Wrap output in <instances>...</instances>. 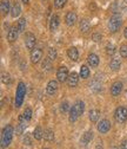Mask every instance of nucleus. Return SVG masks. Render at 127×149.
<instances>
[{"mask_svg":"<svg viewBox=\"0 0 127 149\" xmlns=\"http://www.w3.org/2000/svg\"><path fill=\"white\" fill-rule=\"evenodd\" d=\"M121 17H120V14H118V13H115V14H113L112 17H111V19H110V22H108V29H110V31L111 32H117L119 29H120V26H121Z\"/></svg>","mask_w":127,"mask_h":149,"instance_id":"nucleus-4","label":"nucleus"},{"mask_svg":"<svg viewBox=\"0 0 127 149\" xmlns=\"http://www.w3.org/2000/svg\"><path fill=\"white\" fill-rule=\"evenodd\" d=\"M19 27H18L16 25H14V26H12L10 30H8V33H7V39H8V42L10 43H13V42H15L16 40V38H18V34H19Z\"/></svg>","mask_w":127,"mask_h":149,"instance_id":"nucleus-6","label":"nucleus"},{"mask_svg":"<svg viewBox=\"0 0 127 149\" xmlns=\"http://www.w3.org/2000/svg\"><path fill=\"white\" fill-rule=\"evenodd\" d=\"M67 54H68V57L74 62H77L79 59V52L76 47H69L68 51H67Z\"/></svg>","mask_w":127,"mask_h":149,"instance_id":"nucleus-18","label":"nucleus"},{"mask_svg":"<svg viewBox=\"0 0 127 149\" xmlns=\"http://www.w3.org/2000/svg\"><path fill=\"white\" fill-rule=\"evenodd\" d=\"M84 109H85L84 102H81V101L77 102V103L73 105V108H71V110H69V117H68L69 122H76V121L82 115Z\"/></svg>","mask_w":127,"mask_h":149,"instance_id":"nucleus-1","label":"nucleus"},{"mask_svg":"<svg viewBox=\"0 0 127 149\" xmlns=\"http://www.w3.org/2000/svg\"><path fill=\"white\" fill-rule=\"evenodd\" d=\"M48 58L51 61H54L57 58V51L54 50L53 47H49V50H48Z\"/></svg>","mask_w":127,"mask_h":149,"instance_id":"nucleus-31","label":"nucleus"},{"mask_svg":"<svg viewBox=\"0 0 127 149\" xmlns=\"http://www.w3.org/2000/svg\"><path fill=\"white\" fill-rule=\"evenodd\" d=\"M114 117L115 121L119 123H124L125 121H127V109L124 107H119L117 108L115 113H114Z\"/></svg>","mask_w":127,"mask_h":149,"instance_id":"nucleus-5","label":"nucleus"},{"mask_svg":"<svg viewBox=\"0 0 127 149\" xmlns=\"http://www.w3.org/2000/svg\"><path fill=\"white\" fill-rule=\"evenodd\" d=\"M59 23H60L59 17L57 14H53L52 18H51V22H49V29H51V31H56L58 29V26H59Z\"/></svg>","mask_w":127,"mask_h":149,"instance_id":"nucleus-17","label":"nucleus"},{"mask_svg":"<svg viewBox=\"0 0 127 149\" xmlns=\"http://www.w3.org/2000/svg\"><path fill=\"white\" fill-rule=\"evenodd\" d=\"M52 61L49 59V58H46L44 62H43V69L44 70H46V71H51V69H52V63H51Z\"/></svg>","mask_w":127,"mask_h":149,"instance_id":"nucleus-28","label":"nucleus"},{"mask_svg":"<svg viewBox=\"0 0 127 149\" xmlns=\"http://www.w3.org/2000/svg\"><path fill=\"white\" fill-rule=\"evenodd\" d=\"M100 117V113H99V110L97 109H93V110H91L89 111V120L92 121V122H97Z\"/></svg>","mask_w":127,"mask_h":149,"instance_id":"nucleus-21","label":"nucleus"},{"mask_svg":"<svg viewBox=\"0 0 127 149\" xmlns=\"http://www.w3.org/2000/svg\"><path fill=\"white\" fill-rule=\"evenodd\" d=\"M66 1L67 0H54V5H56V7H58V8H61L66 4Z\"/></svg>","mask_w":127,"mask_h":149,"instance_id":"nucleus-35","label":"nucleus"},{"mask_svg":"<svg viewBox=\"0 0 127 149\" xmlns=\"http://www.w3.org/2000/svg\"><path fill=\"white\" fill-rule=\"evenodd\" d=\"M33 136L35 140H41L44 137V132H43V129L40 127H37L34 129V132H33Z\"/></svg>","mask_w":127,"mask_h":149,"instance_id":"nucleus-24","label":"nucleus"},{"mask_svg":"<svg viewBox=\"0 0 127 149\" xmlns=\"http://www.w3.org/2000/svg\"><path fill=\"white\" fill-rule=\"evenodd\" d=\"M120 66H121V62H120V59H119V58H113V59L111 61L110 68H111L113 71L119 70V69H120Z\"/></svg>","mask_w":127,"mask_h":149,"instance_id":"nucleus-22","label":"nucleus"},{"mask_svg":"<svg viewBox=\"0 0 127 149\" xmlns=\"http://www.w3.org/2000/svg\"><path fill=\"white\" fill-rule=\"evenodd\" d=\"M1 81H3V83L4 84H6V85H8V84H11L12 83V79H11V76L8 73H3L1 74Z\"/></svg>","mask_w":127,"mask_h":149,"instance_id":"nucleus-29","label":"nucleus"},{"mask_svg":"<svg viewBox=\"0 0 127 149\" xmlns=\"http://www.w3.org/2000/svg\"><path fill=\"white\" fill-rule=\"evenodd\" d=\"M41 58H43V51H41L40 49L35 47V49H33V50L31 51V61H32L33 64L39 63Z\"/></svg>","mask_w":127,"mask_h":149,"instance_id":"nucleus-8","label":"nucleus"},{"mask_svg":"<svg viewBox=\"0 0 127 149\" xmlns=\"http://www.w3.org/2000/svg\"><path fill=\"white\" fill-rule=\"evenodd\" d=\"M93 38H94V40H97V42H98V40H100V39H101V34L95 33V34L93 36Z\"/></svg>","mask_w":127,"mask_h":149,"instance_id":"nucleus-39","label":"nucleus"},{"mask_svg":"<svg viewBox=\"0 0 127 149\" xmlns=\"http://www.w3.org/2000/svg\"><path fill=\"white\" fill-rule=\"evenodd\" d=\"M0 10H1L3 14H7L10 11V0H1L0 3Z\"/></svg>","mask_w":127,"mask_h":149,"instance_id":"nucleus-20","label":"nucleus"},{"mask_svg":"<svg viewBox=\"0 0 127 149\" xmlns=\"http://www.w3.org/2000/svg\"><path fill=\"white\" fill-rule=\"evenodd\" d=\"M124 36H125V38L127 39V27L125 29V31H124Z\"/></svg>","mask_w":127,"mask_h":149,"instance_id":"nucleus-40","label":"nucleus"},{"mask_svg":"<svg viewBox=\"0 0 127 149\" xmlns=\"http://www.w3.org/2000/svg\"><path fill=\"white\" fill-rule=\"evenodd\" d=\"M58 90V83L56 81H51L48 82L47 86H46V91H47V94L48 95H54L57 92Z\"/></svg>","mask_w":127,"mask_h":149,"instance_id":"nucleus-14","label":"nucleus"},{"mask_svg":"<svg viewBox=\"0 0 127 149\" xmlns=\"http://www.w3.org/2000/svg\"><path fill=\"white\" fill-rule=\"evenodd\" d=\"M23 142H24V144H27V146H30V144L32 143V141H31V139H30V136H28L27 134L24 136V139H23Z\"/></svg>","mask_w":127,"mask_h":149,"instance_id":"nucleus-37","label":"nucleus"},{"mask_svg":"<svg viewBox=\"0 0 127 149\" xmlns=\"http://www.w3.org/2000/svg\"><path fill=\"white\" fill-rule=\"evenodd\" d=\"M80 76L82 77V78H88V76H89V70H88V68L86 66V65H82L81 68H80Z\"/></svg>","mask_w":127,"mask_h":149,"instance_id":"nucleus-26","label":"nucleus"},{"mask_svg":"<svg viewBox=\"0 0 127 149\" xmlns=\"http://www.w3.org/2000/svg\"><path fill=\"white\" fill-rule=\"evenodd\" d=\"M18 27H19V31L23 32L26 27V20H25V18H21V19L19 20V24H18Z\"/></svg>","mask_w":127,"mask_h":149,"instance_id":"nucleus-33","label":"nucleus"},{"mask_svg":"<svg viewBox=\"0 0 127 149\" xmlns=\"http://www.w3.org/2000/svg\"><path fill=\"white\" fill-rule=\"evenodd\" d=\"M46 149H48V148H46Z\"/></svg>","mask_w":127,"mask_h":149,"instance_id":"nucleus-43","label":"nucleus"},{"mask_svg":"<svg viewBox=\"0 0 127 149\" xmlns=\"http://www.w3.org/2000/svg\"><path fill=\"white\" fill-rule=\"evenodd\" d=\"M68 76H69V74H68V70H67L66 66H60V68L58 69V71H57V77H58V81H59V82L64 83L65 81H67Z\"/></svg>","mask_w":127,"mask_h":149,"instance_id":"nucleus-7","label":"nucleus"},{"mask_svg":"<svg viewBox=\"0 0 127 149\" xmlns=\"http://www.w3.org/2000/svg\"><path fill=\"white\" fill-rule=\"evenodd\" d=\"M78 82H79V77H78V73L77 72H72L68 78H67V83H68V86L71 88H74L78 85Z\"/></svg>","mask_w":127,"mask_h":149,"instance_id":"nucleus-11","label":"nucleus"},{"mask_svg":"<svg viewBox=\"0 0 127 149\" xmlns=\"http://www.w3.org/2000/svg\"><path fill=\"white\" fill-rule=\"evenodd\" d=\"M80 30H81V32H87L89 30V23L86 19H82L80 22Z\"/></svg>","mask_w":127,"mask_h":149,"instance_id":"nucleus-27","label":"nucleus"},{"mask_svg":"<svg viewBox=\"0 0 127 149\" xmlns=\"http://www.w3.org/2000/svg\"><path fill=\"white\" fill-rule=\"evenodd\" d=\"M65 20H66V24L68 26H73L77 22V14L74 12H68L66 14V18H65Z\"/></svg>","mask_w":127,"mask_h":149,"instance_id":"nucleus-15","label":"nucleus"},{"mask_svg":"<svg viewBox=\"0 0 127 149\" xmlns=\"http://www.w3.org/2000/svg\"><path fill=\"white\" fill-rule=\"evenodd\" d=\"M13 137V128L12 125H7L4 128L3 134H1V146L3 147H7Z\"/></svg>","mask_w":127,"mask_h":149,"instance_id":"nucleus-2","label":"nucleus"},{"mask_svg":"<svg viewBox=\"0 0 127 149\" xmlns=\"http://www.w3.org/2000/svg\"><path fill=\"white\" fill-rule=\"evenodd\" d=\"M69 105H68V102H62L61 105H60V110H61V113H66V111L68 110Z\"/></svg>","mask_w":127,"mask_h":149,"instance_id":"nucleus-36","label":"nucleus"},{"mask_svg":"<svg viewBox=\"0 0 127 149\" xmlns=\"http://www.w3.org/2000/svg\"><path fill=\"white\" fill-rule=\"evenodd\" d=\"M35 43H37V39H35L34 34L26 33V36H25V45H26V47L30 49V50H33L34 46H35Z\"/></svg>","mask_w":127,"mask_h":149,"instance_id":"nucleus-9","label":"nucleus"},{"mask_svg":"<svg viewBox=\"0 0 127 149\" xmlns=\"http://www.w3.org/2000/svg\"><path fill=\"white\" fill-rule=\"evenodd\" d=\"M121 90H122V83L115 82V83L111 86V94H112V96H118V95H120Z\"/></svg>","mask_w":127,"mask_h":149,"instance_id":"nucleus-16","label":"nucleus"},{"mask_svg":"<svg viewBox=\"0 0 127 149\" xmlns=\"http://www.w3.org/2000/svg\"><path fill=\"white\" fill-rule=\"evenodd\" d=\"M20 11H21V8H20V5L18 4V3H15L13 6H12V8H11V14H12V17H18L20 14Z\"/></svg>","mask_w":127,"mask_h":149,"instance_id":"nucleus-23","label":"nucleus"},{"mask_svg":"<svg viewBox=\"0 0 127 149\" xmlns=\"http://www.w3.org/2000/svg\"><path fill=\"white\" fill-rule=\"evenodd\" d=\"M114 52H115V47H114L113 44H107V45H106V53H107L108 56L113 54Z\"/></svg>","mask_w":127,"mask_h":149,"instance_id":"nucleus-30","label":"nucleus"},{"mask_svg":"<svg viewBox=\"0 0 127 149\" xmlns=\"http://www.w3.org/2000/svg\"><path fill=\"white\" fill-rule=\"evenodd\" d=\"M27 121L24 118V116H20V118H19V124L16 125V129H15V133L18 134V135H20V134H23L24 133V130L26 129V127H27Z\"/></svg>","mask_w":127,"mask_h":149,"instance_id":"nucleus-12","label":"nucleus"},{"mask_svg":"<svg viewBox=\"0 0 127 149\" xmlns=\"http://www.w3.org/2000/svg\"><path fill=\"white\" fill-rule=\"evenodd\" d=\"M92 139H93V133L92 132H86L81 137V144L87 146V143H89Z\"/></svg>","mask_w":127,"mask_h":149,"instance_id":"nucleus-19","label":"nucleus"},{"mask_svg":"<svg viewBox=\"0 0 127 149\" xmlns=\"http://www.w3.org/2000/svg\"><path fill=\"white\" fill-rule=\"evenodd\" d=\"M28 1H30V0H23V3H24V4H28Z\"/></svg>","mask_w":127,"mask_h":149,"instance_id":"nucleus-41","label":"nucleus"},{"mask_svg":"<svg viewBox=\"0 0 127 149\" xmlns=\"http://www.w3.org/2000/svg\"><path fill=\"white\" fill-rule=\"evenodd\" d=\"M44 139L46 140V141H53L54 140V133L52 132L51 129H46L45 132H44Z\"/></svg>","mask_w":127,"mask_h":149,"instance_id":"nucleus-25","label":"nucleus"},{"mask_svg":"<svg viewBox=\"0 0 127 149\" xmlns=\"http://www.w3.org/2000/svg\"><path fill=\"white\" fill-rule=\"evenodd\" d=\"M23 116H24V118H25L26 121H30L31 117H32V110H31L30 108H26L25 111H24V114H23Z\"/></svg>","mask_w":127,"mask_h":149,"instance_id":"nucleus-32","label":"nucleus"},{"mask_svg":"<svg viewBox=\"0 0 127 149\" xmlns=\"http://www.w3.org/2000/svg\"><path fill=\"white\" fill-rule=\"evenodd\" d=\"M120 149H127V140L122 141V143H121V146H120Z\"/></svg>","mask_w":127,"mask_h":149,"instance_id":"nucleus-38","label":"nucleus"},{"mask_svg":"<svg viewBox=\"0 0 127 149\" xmlns=\"http://www.w3.org/2000/svg\"><path fill=\"white\" fill-rule=\"evenodd\" d=\"M111 149H118V148H117V147H113V148H111Z\"/></svg>","mask_w":127,"mask_h":149,"instance_id":"nucleus-42","label":"nucleus"},{"mask_svg":"<svg viewBox=\"0 0 127 149\" xmlns=\"http://www.w3.org/2000/svg\"><path fill=\"white\" fill-rule=\"evenodd\" d=\"M110 129H111V123H110V121H108V120H101V121L99 122V124H98V130H99L101 134L107 133Z\"/></svg>","mask_w":127,"mask_h":149,"instance_id":"nucleus-10","label":"nucleus"},{"mask_svg":"<svg viewBox=\"0 0 127 149\" xmlns=\"http://www.w3.org/2000/svg\"><path fill=\"white\" fill-rule=\"evenodd\" d=\"M87 62L89 64V66L92 68H97L99 65V57L94 53H89L88 57H87Z\"/></svg>","mask_w":127,"mask_h":149,"instance_id":"nucleus-13","label":"nucleus"},{"mask_svg":"<svg viewBox=\"0 0 127 149\" xmlns=\"http://www.w3.org/2000/svg\"><path fill=\"white\" fill-rule=\"evenodd\" d=\"M25 94H26V86L23 82H20L16 88V94H15V107L16 108H19L23 104Z\"/></svg>","mask_w":127,"mask_h":149,"instance_id":"nucleus-3","label":"nucleus"},{"mask_svg":"<svg viewBox=\"0 0 127 149\" xmlns=\"http://www.w3.org/2000/svg\"><path fill=\"white\" fill-rule=\"evenodd\" d=\"M120 56L122 58H127V45H122L120 47Z\"/></svg>","mask_w":127,"mask_h":149,"instance_id":"nucleus-34","label":"nucleus"}]
</instances>
